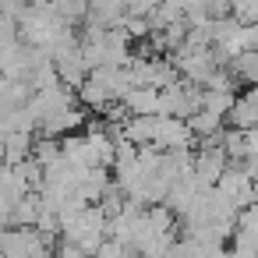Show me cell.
<instances>
[{"instance_id":"cell-1","label":"cell","mask_w":258,"mask_h":258,"mask_svg":"<svg viewBox=\"0 0 258 258\" xmlns=\"http://www.w3.org/2000/svg\"><path fill=\"white\" fill-rule=\"evenodd\" d=\"M0 254L4 258H39L43 244L32 230H0Z\"/></svg>"},{"instance_id":"cell-2","label":"cell","mask_w":258,"mask_h":258,"mask_svg":"<svg viewBox=\"0 0 258 258\" xmlns=\"http://www.w3.org/2000/svg\"><path fill=\"white\" fill-rule=\"evenodd\" d=\"M240 75L251 78V82H258V53L254 57H240Z\"/></svg>"},{"instance_id":"cell-3","label":"cell","mask_w":258,"mask_h":258,"mask_svg":"<svg viewBox=\"0 0 258 258\" xmlns=\"http://www.w3.org/2000/svg\"><path fill=\"white\" fill-rule=\"evenodd\" d=\"M0 258H4V254H0Z\"/></svg>"}]
</instances>
